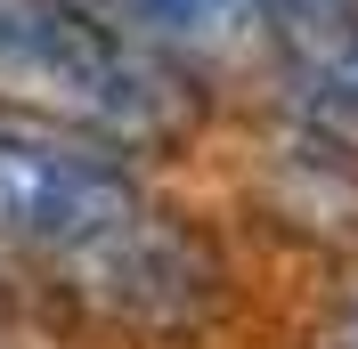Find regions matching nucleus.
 Here are the masks:
<instances>
[{"label": "nucleus", "instance_id": "5", "mask_svg": "<svg viewBox=\"0 0 358 349\" xmlns=\"http://www.w3.org/2000/svg\"><path fill=\"white\" fill-rule=\"evenodd\" d=\"M317 349H358V292H350V301H334V317L317 325Z\"/></svg>", "mask_w": 358, "mask_h": 349}, {"label": "nucleus", "instance_id": "3", "mask_svg": "<svg viewBox=\"0 0 358 349\" xmlns=\"http://www.w3.org/2000/svg\"><path fill=\"white\" fill-rule=\"evenodd\" d=\"M66 292L90 309V317L122 325V333L171 341V333H196V325L220 317V301H228V260H220V244L203 236L187 211L147 203L114 244H98L90 260L66 268Z\"/></svg>", "mask_w": 358, "mask_h": 349}, {"label": "nucleus", "instance_id": "4", "mask_svg": "<svg viewBox=\"0 0 358 349\" xmlns=\"http://www.w3.org/2000/svg\"><path fill=\"white\" fill-rule=\"evenodd\" d=\"M98 24H114L122 41L171 57L179 73L203 66H236L252 41H268V24L252 0H82Z\"/></svg>", "mask_w": 358, "mask_h": 349}, {"label": "nucleus", "instance_id": "2", "mask_svg": "<svg viewBox=\"0 0 358 349\" xmlns=\"http://www.w3.org/2000/svg\"><path fill=\"white\" fill-rule=\"evenodd\" d=\"M138 211H147V187L122 147L73 122H49V114L0 106V252L49 260L66 276L98 244H114Z\"/></svg>", "mask_w": 358, "mask_h": 349}, {"label": "nucleus", "instance_id": "1", "mask_svg": "<svg viewBox=\"0 0 358 349\" xmlns=\"http://www.w3.org/2000/svg\"><path fill=\"white\" fill-rule=\"evenodd\" d=\"M0 106L73 122L122 154H171L203 131L196 73L122 41L82 0H0Z\"/></svg>", "mask_w": 358, "mask_h": 349}]
</instances>
